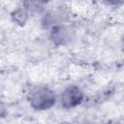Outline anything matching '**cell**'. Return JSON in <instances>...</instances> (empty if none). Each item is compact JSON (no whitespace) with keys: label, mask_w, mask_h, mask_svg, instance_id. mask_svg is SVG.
<instances>
[{"label":"cell","mask_w":124,"mask_h":124,"mask_svg":"<svg viewBox=\"0 0 124 124\" xmlns=\"http://www.w3.org/2000/svg\"><path fill=\"white\" fill-rule=\"evenodd\" d=\"M107 124H121V122H119V121H116V120H114V121H109V122H108Z\"/></svg>","instance_id":"7"},{"label":"cell","mask_w":124,"mask_h":124,"mask_svg":"<svg viewBox=\"0 0 124 124\" xmlns=\"http://www.w3.org/2000/svg\"><path fill=\"white\" fill-rule=\"evenodd\" d=\"M61 124H72V123H70V122H63V123H61Z\"/></svg>","instance_id":"9"},{"label":"cell","mask_w":124,"mask_h":124,"mask_svg":"<svg viewBox=\"0 0 124 124\" xmlns=\"http://www.w3.org/2000/svg\"><path fill=\"white\" fill-rule=\"evenodd\" d=\"M62 23V14L58 12H46L42 17V25L46 29H51Z\"/></svg>","instance_id":"4"},{"label":"cell","mask_w":124,"mask_h":124,"mask_svg":"<svg viewBox=\"0 0 124 124\" xmlns=\"http://www.w3.org/2000/svg\"><path fill=\"white\" fill-rule=\"evenodd\" d=\"M75 36V31L72 27L66 24H59L49 30L50 40L57 46H63L70 43Z\"/></svg>","instance_id":"3"},{"label":"cell","mask_w":124,"mask_h":124,"mask_svg":"<svg viewBox=\"0 0 124 124\" xmlns=\"http://www.w3.org/2000/svg\"><path fill=\"white\" fill-rule=\"evenodd\" d=\"M29 17V12L25 8V6H19L16 9H15L12 13V18L14 22H16L18 25H24Z\"/></svg>","instance_id":"5"},{"label":"cell","mask_w":124,"mask_h":124,"mask_svg":"<svg viewBox=\"0 0 124 124\" xmlns=\"http://www.w3.org/2000/svg\"><path fill=\"white\" fill-rule=\"evenodd\" d=\"M84 100V94L78 85H68L60 96V105L66 109L79 106Z\"/></svg>","instance_id":"2"},{"label":"cell","mask_w":124,"mask_h":124,"mask_svg":"<svg viewBox=\"0 0 124 124\" xmlns=\"http://www.w3.org/2000/svg\"><path fill=\"white\" fill-rule=\"evenodd\" d=\"M8 113V108L5 103L0 101V118H4Z\"/></svg>","instance_id":"6"},{"label":"cell","mask_w":124,"mask_h":124,"mask_svg":"<svg viewBox=\"0 0 124 124\" xmlns=\"http://www.w3.org/2000/svg\"><path fill=\"white\" fill-rule=\"evenodd\" d=\"M80 124H93L92 122H89V121H83V122H81Z\"/></svg>","instance_id":"8"},{"label":"cell","mask_w":124,"mask_h":124,"mask_svg":"<svg viewBox=\"0 0 124 124\" xmlns=\"http://www.w3.org/2000/svg\"><path fill=\"white\" fill-rule=\"evenodd\" d=\"M27 100L29 105L36 110H46L51 108L56 103V96L52 89L47 86L40 85L32 88L28 93Z\"/></svg>","instance_id":"1"}]
</instances>
